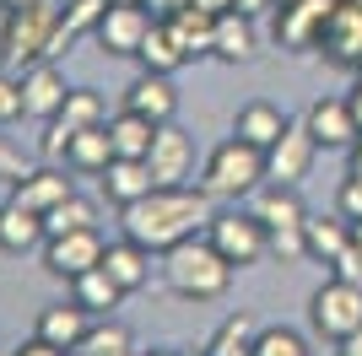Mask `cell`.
I'll use <instances>...</instances> for the list:
<instances>
[{
    "label": "cell",
    "instance_id": "obj_1",
    "mask_svg": "<svg viewBox=\"0 0 362 356\" xmlns=\"http://www.w3.org/2000/svg\"><path fill=\"white\" fill-rule=\"evenodd\" d=\"M206 222H211V194L200 189V184L151 189V194H141L136 206L119 210V232L130 243H141V249H151V254H168L173 243L206 232Z\"/></svg>",
    "mask_w": 362,
    "mask_h": 356
},
{
    "label": "cell",
    "instance_id": "obj_2",
    "mask_svg": "<svg viewBox=\"0 0 362 356\" xmlns=\"http://www.w3.org/2000/svg\"><path fill=\"white\" fill-rule=\"evenodd\" d=\"M233 275H238V270L216 254V243L206 232L184 237V243H173V249L163 254V281H168V292L184 297V302H216V297H227Z\"/></svg>",
    "mask_w": 362,
    "mask_h": 356
},
{
    "label": "cell",
    "instance_id": "obj_3",
    "mask_svg": "<svg viewBox=\"0 0 362 356\" xmlns=\"http://www.w3.org/2000/svg\"><path fill=\"white\" fill-rule=\"evenodd\" d=\"M195 184L211 194V200H249V194L265 184V151L249 146V141H238V135H227L222 146L206 157V167H200Z\"/></svg>",
    "mask_w": 362,
    "mask_h": 356
},
{
    "label": "cell",
    "instance_id": "obj_4",
    "mask_svg": "<svg viewBox=\"0 0 362 356\" xmlns=\"http://www.w3.org/2000/svg\"><path fill=\"white\" fill-rule=\"evenodd\" d=\"M54 28H60V6L54 0H33V6H16L0 22V59L22 71L33 59H49V44H54Z\"/></svg>",
    "mask_w": 362,
    "mask_h": 356
},
{
    "label": "cell",
    "instance_id": "obj_5",
    "mask_svg": "<svg viewBox=\"0 0 362 356\" xmlns=\"http://www.w3.org/2000/svg\"><path fill=\"white\" fill-rule=\"evenodd\" d=\"M206 237L216 243V254H222L233 270H255L271 259V232H265V222H259L249 206H233V210H211V222H206Z\"/></svg>",
    "mask_w": 362,
    "mask_h": 356
},
{
    "label": "cell",
    "instance_id": "obj_6",
    "mask_svg": "<svg viewBox=\"0 0 362 356\" xmlns=\"http://www.w3.org/2000/svg\"><path fill=\"white\" fill-rule=\"evenodd\" d=\"M308 324H314L319 340L341 345L346 335L362 329V281H341V275H325L314 297H308Z\"/></svg>",
    "mask_w": 362,
    "mask_h": 356
},
{
    "label": "cell",
    "instance_id": "obj_7",
    "mask_svg": "<svg viewBox=\"0 0 362 356\" xmlns=\"http://www.w3.org/2000/svg\"><path fill=\"white\" fill-rule=\"evenodd\" d=\"M103 232L98 227H81V232H60V237H44V270L54 281H76L87 270L103 265Z\"/></svg>",
    "mask_w": 362,
    "mask_h": 356
},
{
    "label": "cell",
    "instance_id": "obj_8",
    "mask_svg": "<svg viewBox=\"0 0 362 356\" xmlns=\"http://www.w3.org/2000/svg\"><path fill=\"white\" fill-rule=\"evenodd\" d=\"M146 167L157 178V189H179V184H195V141L168 119L157 124L151 135V151H146Z\"/></svg>",
    "mask_w": 362,
    "mask_h": 356
},
{
    "label": "cell",
    "instance_id": "obj_9",
    "mask_svg": "<svg viewBox=\"0 0 362 356\" xmlns=\"http://www.w3.org/2000/svg\"><path fill=\"white\" fill-rule=\"evenodd\" d=\"M151 22H157V11L151 6H108L103 11V22H98V49H103L108 59H136L141 54V44H146V32H151Z\"/></svg>",
    "mask_w": 362,
    "mask_h": 356
},
{
    "label": "cell",
    "instance_id": "obj_10",
    "mask_svg": "<svg viewBox=\"0 0 362 356\" xmlns=\"http://www.w3.org/2000/svg\"><path fill=\"white\" fill-rule=\"evenodd\" d=\"M308 135L319 141V151H351V141L362 135V119L351 108V97H314L303 114Z\"/></svg>",
    "mask_w": 362,
    "mask_h": 356
},
{
    "label": "cell",
    "instance_id": "obj_11",
    "mask_svg": "<svg viewBox=\"0 0 362 356\" xmlns=\"http://www.w3.org/2000/svg\"><path fill=\"white\" fill-rule=\"evenodd\" d=\"M314 157H319V141L308 135V124H287L281 130V141H276L271 151H265V178L271 184H292L298 189L303 178H308V167H314Z\"/></svg>",
    "mask_w": 362,
    "mask_h": 356
},
{
    "label": "cell",
    "instance_id": "obj_12",
    "mask_svg": "<svg viewBox=\"0 0 362 356\" xmlns=\"http://www.w3.org/2000/svg\"><path fill=\"white\" fill-rule=\"evenodd\" d=\"M319 54L330 59V65L362 71V0H335L330 22L319 32Z\"/></svg>",
    "mask_w": 362,
    "mask_h": 356
},
{
    "label": "cell",
    "instance_id": "obj_13",
    "mask_svg": "<svg viewBox=\"0 0 362 356\" xmlns=\"http://www.w3.org/2000/svg\"><path fill=\"white\" fill-rule=\"evenodd\" d=\"M330 11H335V0H281L276 6V44L319 49V32H325Z\"/></svg>",
    "mask_w": 362,
    "mask_h": 356
},
{
    "label": "cell",
    "instance_id": "obj_14",
    "mask_svg": "<svg viewBox=\"0 0 362 356\" xmlns=\"http://www.w3.org/2000/svg\"><path fill=\"white\" fill-rule=\"evenodd\" d=\"M16 81H22V108H28V119H54L65 103V71L54 65V59H33V65H22L16 71Z\"/></svg>",
    "mask_w": 362,
    "mask_h": 356
},
{
    "label": "cell",
    "instance_id": "obj_15",
    "mask_svg": "<svg viewBox=\"0 0 362 356\" xmlns=\"http://www.w3.org/2000/svg\"><path fill=\"white\" fill-rule=\"evenodd\" d=\"M71 194H76V178L65 173V162H44V167H33L22 184H11V200L38 210V216H49V210L60 206V200H71Z\"/></svg>",
    "mask_w": 362,
    "mask_h": 356
},
{
    "label": "cell",
    "instance_id": "obj_16",
    "mask_svg": "<svg viewBox=\"0 0 362 356\" xmlns=\"http://www.w3.org/2000/svg\"><path fill=\"white\" fill-rule=\"evenodd\" d=\"M124 108L141 119H151V124H168V119L179 114V92H173V76L163 71H141L130 87H124Z\"/></svg>",
    "mask_w": 362,
    "mask_h": 356
},
{
    "label": "cell",
    "instance_id": "obj_17",
    "mask_svg": "<svg viewBox=\"0 0 362 356\" xmlns=\"http://www.w3.org/2000/svg\"><path fill=\"white\" fill-rule=\"evenodd\" d=\"M211 54L222 65H249L259 54V32H255V16L249 11H216V32H211Z\"/></svg>",
    "mask_w": 362,
    "mask_h": 356
},
{
    "label": "cell",
    "instance_id": "obj_18",
    "mask_svg": "<svg viewBox=\"0 0 362 356\" xmlns=\"http://www.w3.org/2000/svg\"><path fill=\"white\" fill-rule=\"evenodd\" d=\"M249 210L265 222V232H292V227L308 222V210H303L298 189H292V184H271V178L249 194Z\"/></svg>",
    "mask_w": 362,
    "mask_h": 356
},
{
    "label": "cell",
    "instance_id": "obj_19",
    "mask_svg": "<svg viewBox=\"0 0 362 356\" xmlns=\"http://www.w3.org/2000/svg\"><path fill=\"white\" fill-rule=\"evenodd\" d=\"M98 184H103V200L108 206H136L141 194H151L157 189V178H151V167H146V157H114V162L98 173Z\"/></svg>",
    "mask_w": 362,
    "mask_h": 356
},
{
    "label": "cell",
    "instance_id": "obj_20",
    "mask_svg": "<svg viewBox=\"0 0 362 356\" xmlns=\"http://www.w3.org/2000/svg\"><path fill=\"white\" fill-rule=\"evenodd\" d=\"M163 28L179 38V49L189 59L211 54V32H216V11L211 6H200V0H184V6H173V11L163 16Z\"/></svg>",
    "mask_w": 362,
    "mask_h": 356
},
{
    "label": "cell",
    "instance_id": "obj_21",
    "mask_svg": "<svg viewBox=\"0 0 362 356\" xmlns=\"http://www.w3.org/2000/svg\"><path fill=\"white\" fill-rule=\"evenodd\" d=\"M87 329H92V313L81 308V302H54V308L38 313V329H33V335L76 356V345L87 340Z\"/></svg>",
    "mask_w": 362,
    "mask_h": 356
},
{
    "label": "cell",
    "instance_id": "obj_22",
    "mask_svg": "<svg viewBox=\"0 0 362 356\" xmlns=\"http://www.w3.org/2000/svg\"><path fill=\"white\" fill-rule=\"evenodd\" d=\"M292 119L281 114L276 103H265V97H255V103H243L238 108V119H233V135L238 141H249V146H259V151H271L276 141H281V130H287Z\"/></svg>",
    "mask_w": 362,
    "mask_h": 356
},
{
    "label": "cell",
    "instance_id": "obj_23",
    "mask_svg": "<svg viewBox=\"0 0 362 356\" xmlns=\"http://www.w3.org/2000/svg\"><path fill=\"white\" fill-rule=\"evenodd\" d=\"M103 270L124 286V297H130V292H141V286L151 281V249L119 237V243H108V249H103Z\"/></svg>",
    "mask_w": 362,
    "mask_h": 356
},
{
    "label": "cell",
    "instance_id": "obj_24",
    "mask_svg": "<svg viewBox=\"0 0 362 356\" xmlns=\"http://www.w3.org/2000/svg\"><path fill=\"white\" fill-rule=\"evenodd\" d=\"M44 237L49 232H44V216H38V210L16 206V200L0 206V249L6 254H28V249H38Z\"/></svg>",
    "mask_w": 362,
    "mask_h": 356
},
{
    "label": "cell",
    "instance_id": "obj_25",
    "mask_svg": "<svg viewBox=\"0 0 362 356\" xmlns=\"http://www.w3.org/2000/svg\"><path fill=\"white\" fill-rule=\"evenodd\" d=\"M71 302H81L92 319H108V313L124 302V286L98 265V270H87V275H76V281H71Z\"/></svg>",
    "mask_w": 362,
    "mask_h": 356
},
{
    "label": "cell",
    "instance_id": "obj_26",
    "mask_svg": "<svg viewBox=\"0 0 362 356\" xmlns=\"http://www.w3.org/2000/svg\"><path fill=\"white\" fill-rule=\"evenodd\" d=\"M351 243V222L335 210V216H308L303 222V249H308V259H319V265H330L335 254Z\"/></svg>",
    "mask_w": 362,
    "mask_h": 356
},
{
    "label": "cell",
    "instance_id": "obj_27",
    "mask_svg": "<svg viewBox=\"0 0 362 356\" xmlns=\"http://www.w3.org/2000/svg\"><path fill=\"white\" fill-rule=\"evenodd\" d=\"M108 0H65L60 11V28H54V44H49V59H60L65 49L81 38V32H98V22H103Z\"/></svg>",
    "mask_w": 362,
    "mask_h": 356
},
{
    "label": "cell",
    "instance_id": "obj_28",
    "mask_svg": "<svg viewBox=\"0 0 362 356\" xmlns=\"http://www.w3.org/2000/svg\"><path fill=\"white\" fill-rule=\"evenodd\" d=\"M114 162V141H108V124H92V130L71 135V151H65V167L71 173H103Z\"/></svg>",
    "mask_w": 362,
    "mask_h": 356
},
{
    "label": "cell",
    "instance_id": "obj_29",
    "mask_svg": "<svg viewBox=\"0 0 362 356\" xmlns=\"http://www.w3.org/2000/svg\"><path fill=\"white\" fill-rule=\"evenodd\" d=\"M151 135H157V124L141 114H130V108H119V114L108 119V141H114V157H146L151 151Z\"/></svg>",
    "mask_w": 362,
    "mask_h": 356
},
{
    "label": "cell",
    "instance_id": "obj_30",
    "mask_svg": "<svg viewBox=\"0 0 362 356\" xmlns=\"http://www.w3.org/2000/svg\"><path fill=\"white\" fill-rule=\"evenodd\" d=\"M65 124V130H92V124H108V108H103V92L98 87H71L65 92V103H60V114H54Z\"/></svg>",
    "mask_w": 362,
    "mask_h": 356
},
{
    "label": "cell",
    "instance_id": "obj_31",
    "mask_svg": "<svg viewBox=\"0 0 362 356\" xmlns=\"http://www.w3.org/2000/svg\"><path fill=\"white\" fill-rule=\"evenodd\" d=\"M136 59H141V71H163V76H173L179 65H189V54L179 49V38L163 28V16L151 22V32H146V44H141Z\"/></svg>",
    "mask_w": 362,
    "mask_h": 356
},
{
    "label": "cell",
    "instance_id": "obj_32",
    "mask_svg": "<svg viewBox=\"0 0 362 356\" xmlns=\"http://www.w3.org/2000/svg\"><path fill=\"white\" fill-rule=\"evenodd\" d=\"M255 319L249 313H233V319H222V329L211 335V345H206V356H255Z\"/></svg>",
    "mask_w": 362,
    "mask_h": 356
},
{
    "label": "cell",
    "instance_id": "obj_33",
    "mask_svg": "<svg viewBox=\"0 0 362 356\" xmlns=\"http://www.w3.org/2000/svg\"><path fill=\"white\" fill-rule=\"evenodd\" d=\"M81 227H98V206H92V200H81V194L60 200V206L44 216V232H49V237H60V232H81Z\"/></svg>",
    "mask_w": 362,
    "mask_h": 356
},
{
    "label": "cell",
    "instance_id": "obj_34",
    "mask_svg": "<svg viewBox=\"0 0 362 356\" xmlns=\"http://www.w3.org/2000/svg\"><path fill=\"white\" fill-rule=\"evenodd\" d=\"M76 356H130V329L92 319V329H87V340L76 345Z\"/></svg>",
    "mask_w": 362,
    "mask_h": 356
},
{
    "label": "cell",
    "instance_id": "obj_35",
    "mask_svg": "<svg viewBox=\"0 0 362 356\" xmlns=\"http://www.w3.org/2000/svg\"><path fill=\"white\" fill-rule=\"evenodd\" d=\"M255 356H314V351H308V340H303L298 329L265 324V329L255 335Z\"/></svg>",
    "mask_w": 362,
    "mask_h": 356
},
{
    "label": "cell",
    "instance_id": "obj_36",
    "mask_svg": "<svg viewBox=\"0 0 362 356\" xmlns=\"http://www.w3.org/2000/svg\"><path fill=\"white\" fill-rule=\"evenodd\" d=\"M22 114H28L22 108V81H16V71H0V124H16Z\"/></svg>",
    "mask_w": 362,
    "mask_h": 356
},
{
    "label": "cell",
    "instance_id": "obj_37",
    "mask_svg": "<svg viewBox=\"0 0 362 356\" xmlns=\"http://www.w3.org/2000/svg\"><path fill=\"white\" fill-rule=\"evenodd\" d=\"M28 173H33V162L11 146V141H6V135H0V178H6V184H22Z\"/></svg>",
    "mask_w": 362,
    "mask_h": 356
},
{
    "label": "cell",
    "instance_id": "obj_38",
    "mask_svg": "<svg viewBox=\"0 0 362 356\" xmlns=\"http://www.w3.org/2000/svg\"><path fill=\"white\" fill-rule=\"evenodd\" d=\"M335 210L346 216V222H362V178L346 173V184H341V194H335Z\"/></svg>",
    "mask_w": 362,
    "mask_h": 356
},
{
    "label": "cell",
    "instance_id": "obj_39",
    "mask_svg": "<svg viewBox=\"0 0 362 356\" xmlns=\"http://www.w3.org/2000/svg\"><path fill=\"white\" fill-rule=\"evenodd\" d=\"M11 356H71V351H60V345H49V340H38V335H33L28 345H16Z\"/></svg>",
    "mask_w": 362,
    "mask_h": 356
},
{
    "label": "cell",
    "instance_id": "obj_40",
    "mask_svg": "<svg viewBox=\"0 0 362 356\" xmlns=\"http://www.w3.org/2000/svg\"><path fill=\"white\" fill-rule=\"evenodd\" d=\"M335 356H362V329H357V335H346V340H341V351H335Z\"/></svg>",
    "mask_w": 362,
    "mask_h": 356
},
{
    "label": "cell",
    "instance_id": "obj_41",
    "mask_svg": "<svg viewBox=\"0 0 362 356\" xmlns=\"http://www.w3.org/2000/svg\"><path fill=\"white\" fill-rule=\"evenodd\" d=\"M346 157H351V173L362 178V135H357V141H351V151H346Z\"/></svg>",
    "mask_w": 362,
    "mask_h": 356
},
{
    "label": "cell",
    "instance_id": "obj_42",
    "mask_svg": "<svg viewBox=\"0 0 362 356\" xmlns=\"http://www.w3.org/2000/svg\"><path fill=\"white\" fill-rule=\"evenodd\" d=\"M141 6H151V11H157V16H168V11H173V6H184V0H141Z\"/></svg>",
    "mask_w": 362,
    "mask_h": 356
},
{
    "label": "cell",
    "instance_id": "obj_43",
    "mask_svg": "<svg viewBox=\"0 0 362 356\" xmlns=\"http://www.w3.org/2000/svg\"><path fill=\"white\" fill-rule=\"evenodd\" d=\"M200 6H211V11H233L238 0H200Z\"/></svg>",
    "mask_w": 362,
    "mask_h": 356
},
{
    "label": "cell",
    "instance_id": "obj_44",
    "mask_svg": "<svg viewBox=\"0 0 362 356\" xmlns=\"http://www.w3.org/2000/svg\"><path fill=\"white\" fill-rule=\"evenodd\" d=\"M16 6H33V0H0V11H16Z\"/></svg>",
    "mask_w": 362,
    "mask_h": 356
},
{
    "label": "cell",
    "instance_id": "obj_45",
    "mask_svg": "<svg viewBox=\"0 0 362 356\" xmlns=\"http://www.w3.org/2000/svg\"><path fill=\"white\" fill-rule=\"evenodd\" d=\"M351 243H357V249H362V222H351Z\"/></svg>",
    "mask_w": 362,
    "mask_h": 356
},
{
    "label": "cell",
    "instance_id": "obj_46",
    "mask_svg": "<svg viewBox=\"0 0 362 356\" xmlns=\"http://www.w3.org/2000/svg\"><path fill=\"white\" fill-rule=\"evenodd\" d=\"M108 6H136V0H108Z\"/></svg>",
    "mask_w": 362,
    "mask_h": 356
}]
</instances>
